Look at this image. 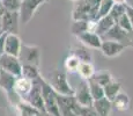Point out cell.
I'll use <instances>...</instances> for the list:
<instances>
[{
    "label": "cell",
    "mask_w": 133,
    "mask_h": 116,
    "mask_svg": "<svg viewBox=\"0 0 133 116\" xmlns=\"http://www.w3.org/2000/svg\"><path fill=\"white\" fill-rule=\"evenodd\" d=\"M46 81L55 92L64 95H74V88L67 80L66 72L60 70H53L49 74V79H46Z\"/></svg>",
    "instance_id": "6da1fadb"
},
{
    "label": "cell",
    "mask_w": 133,
    "mask_h": 116,
    "mask_svg": "<svg viewBox=\"0 0 133 116\" xmlns=\"http://www.w3.org/2000/svg\"><path fill=\"white\" fill-rule=\"evenodd\" d=\"M41 86H42V97H43V103H44V110L45 113L52 115V116H60L59 108L57 105V100H56L55 91L52 87L49 85L46 79L39 77Z\"/></svg>",
    "instance_id": "7a4b0ae2"
},
{
    "label": "cell",
    "mask_w": 133,
    "mask_h": 116,
    "mask_svg": "<svg viewBox=\"0 0 133 116\" xmlns=\"http://www.w3.org/2000/svg\"><path fill=\"white\" fill-rule=\"evenodd\" d=\"M60 116H78L80 105L76 102L74 95H64L55 92Z\"/></svg>",
    "instance_id": "3957f363"
},
{
    "label": "cell",
    "mask_w": 133,
    "mask_h": 116,
    "mask_svg": "<svg viewBox=\"0 0 133 116\" xmlns=\"http://www.w3.org/2000/svg\"><path fill=\"white\" fill-rule=\"evenodd\" d=\"M48 1L49 0H22L21 7H20L19 11L20 22L23 23V25H28L34 17L37 9Z\"/></svg>",
    "instance_id": "277c9868"
},
{
    "label": "cell",
    "mask_w": 133,
    "mask_h": 116,
    "mask_svg": "<svg viewBox=\"0 0 133 116\" xmlns=\"http://www.w3.org/2000/svg\"><path fill=\"white\" fill-rule=\"evenodd\" d=\"M19 59L21 64H31V65L38 66L41 64V48L37 45L23 44L21 45V50L19 53Z\"/></svg>",
    "instance_id": "5b68a950"
},
{
    "label": "cell",
    "mask_w": 133,
    "mask_h": 116,
    "mask_svg": "<svg viewBox=\"0 0 133 116\" xmlns=\"http://www.w3.org/2000/svg\"><path fill=\"white\" fill-rule=\"evenodd\" d=\"M1 30L7 34H17L20 27V15L19 12H7L0 17Z\"/></svg>",
    "instance_id": "8992f818"
},
{
    "label": "cell",
    "mask_w": 133,
    "mask_h": 116,
    "mask_svg": "<svg viewBox=\"0 0 133 116\" xmlns=\"http://www.w3.org/2000/svg\"><path fill=\"white\" fill-rule=\"evenodd\" d=\"M41 77V76H39ZM39 77L35 80H32V87L29 91L27 95L22 100L29 102L30 105H32L34 107H36L37 109H39L41 112H44V103H43V97H42V86H41Z\"/></svg>",
    "instance_id": "52a82bcc"
},
{
    "label": "cell",
    "mask_w": 133,
    "mask_h": 116,
    "mask_svg": "<svg viewBox=\"0 0 133 116\" xmlns=\"http://www.w3.org/2000/svg\"><path fill=\"white\" fill-rule=\"evenodd\" d=\"M0 69L15 77H20L21 76L22 64L20 62L19 57L8 55V53H4L0 57Z\"/></svg>",
    "instance_id": "ba28073f"
},
{
    "label": "cell",
    "mask_w": 133,
    "mask_h": 116,
    "mask_svg": "<svg viewBox=\"0 0 133 116\" xmlns=\"http://www.w3.org/2000/svg\"><path fill=\"white\" fill-rule=\"evenodd\" d=\"M96 17V11L86 1V0H80L76 1V5L74 6L72 12V19L73 21L76 20H89Z\"/></svg>",
    "instance_id": "9c48e42d"
},
{
    "label": "cell",
    "mask_w": 133,
    "mask_h": 116,
    "mask_svg": "<svg viewBox=\"0 0 133 116\" xmlns=\"http://www.w3.org/2000/svg\"><path fill=\"white\" fill-rule=\"evenodd\" d=\"M102 40H110V41H116L125 46H130V40H129V32L124 30L123 28L119 27L117 23H115L111 28L105 33L103 36H101Z\"/></svg>",
    "instance_id": "30bf717a"
},
{
    "label": "cell",
    "mask_w": 133,
    "mask_h": 116,
    "mask_svg": "<svg viewBox=\"0 0 133 116\" xmlns=\"http://www.w3.org/2000/svg\"><path fill=\"white\" fill-rule=\"evenodd\" d=\"M74 97H75L76 102L80 106H86V107H90L93 105V97L89 92L88 81L86 79H82V81L78 85L76 89H74Z\"/></svg>",
    "instance_id": "8fae6325"
},
{
    "label": "cell",
    "mask_w": 133,
    "mask_h": 116,
    "mask_svg": "<svg viewBox=\"0 0 133 116\" xmlns=\"http://www.w3.org/2000/svg\"><path fill=\"white\" fill-rule=\"evenodd\" d=\"M125 46L124 44L119 42H116V41H110V40H102V44L99 50L102 51L103 56L109 58H114L116 56L121 55L123 51L125 50Z\"/></svg>",
    "instance_id": "7c38bea8"
},
{
    "label": "cell",
    "mask_w": 133,
    "mask_h": 116,
    "mask_svg": "<svg viewBox=\"0 0 133 116\" xmlns=\"http://www.w3.org/2000/svg\"><path fill=\"white\" fill-rule=\"evenodd\" d=\"M21 38L17 34H6L5 37V53H8L12 56H19L21 50Z\"/></svg>",
    "instance_id": "4fadbf2b"
},
{
    "label": "cell",
    "mask_w": 133,
    "mask_h": 116,
    "mask_svg": "<svg viewBox=\"0 0 133 116\" xmlns=\"http://www.w3.org/2000/svg\"><path fill=\"white\" fill-rule=\"evenodd\" d=\"M76 38L80 41L81 44L87 46L88 49H99L102 44L101 36L93 32L82 33V34H80L79 36H76Z\"/></svg>",
    "instance_id": "5bb4252c"
},
{
    "label": "cell",
    "mask_w": 133,
    "mask_h": 116,
    "mask_svg": "<svg viewBox=\"0 0 133 116\" xmlns=\"http://www.w3.org/2000/svg\"><path fill=\"white\" fill-rule=\"evenodd\" d=\"M91 107L94 108L97 116H110L112 110V103L105 96L98 100H94Z\"/></svg>",
    "instance_id": "9a60e30c"
},
{
    "label": "cell",
    "mask_w": 133,
    "mask_h": 116,
    "mask_svg": "<svg viewBox=\"0 0 133 116\" xmlns=\"http://www.w3.org/2000/svg\"><path fill=\"white\" fill-rule=\"evenodd\" d=\"M31 87H32V80L20 76V77H17L16 80H15L14 91L21 99H23L25 95L29 93L30 89H31Z\"/></svg>",
    "instance_id": "2e32d148"
},
{
    "label": "cell",
    "mask_w": 133,
    "mask_h": 116,
    "mask_svg": "<svg viewBox=\"0 0 133 116\" xmlns=\"http://www.w3.org/2000/svg\"><path fill=\"white\" fill-rule=\"evenodd\" d=\"M16 113L20 116H36L38 113H41L39 109H37L36 107H34L32 105H30L29 102L24 101V100H20L16 105L14 106Z\"/></svg>",
    "instance_id": "e0dca14e"
},
{
    "label": "cell",
    "mask_w": 133,
    "mask_h": 116,
    "mask_svg": "<svg viewBox=\"0 0 133 116\" xmlns=\"http://www.w3.org/2000/svg\"><path fill=\"white\" fill-rule=\"evenodd\" d=\"M115 23H116V22H115V20L112 19L109 14L105 15V16L99 17V19L97 20V22H96L95 33L97 35H99V36H103L110 29V28L115 25Z\"/></svg>",
    "instance_id": "ac0fdd59"
},
{
    "label": "cell",
    "mask_w": 133,
    "mask_h": 116,
    "mask_svg": "<svg viewBox=\"0 0 133 116\" xmlns=\"http://www.w3.org/2000/svg\"><path fill=\"white\" fill-rule=\"evenodd\" d=\"M112 103V107H115L117 110H127L130 108V103H131V101H130V97L129 95L126 94V93H123V92H119L118 94L115 96V99L111 101Z\"/></svg>",
    "instance_id": "d6986e66"
},
{
    "label": "cell",
    "mask_w": 133,
    "mask_h": 116,
    "mask_svg": "<svg viewBox=\"0 0 133 116\" xmlns=\"http://www.w3.org/2000/svg\"><path fill=\"white\" fill-rule=\"evenodd\" d=\"M72 53L74 56H76L81 62H89V63H91V60H93V56H91L90 50L82 44L73 45L72 46Z\"/></svg>",
    "instance_id": "ffe728a7"
},
{
    "label": "cell",
    "mask_w": 133,
    "mask_h": 116,
    "mask_svg": "<svg viewBox=\"0 0 133 116\" xmlns=\"http://www.w3.org/2000/svg\"><path fill=\"white\" fill-rule=\"evenodd\" d=\"M121 88H122L121 82L115 81V80L110 81L109 84H107L105 86H103L104 96H105L108 100H110V101H112V100L115 99V96L121 92Z\"/></svg>",
    "instance_id": "44dd1931"
},
{
    "label": "cell",
    "mask_w": 133,
    "mask_h": 116,
    "mask_svg": "<svg viewBox=\"0 0 133 116\" xmlns=\"http://www.w3.org/2000/svg\"><path fill=\"white\" fill-rule=\"evenodd\" d=\"M21 76L27 79H30V80H35L41 76L39 68L31 65V64H22Z\"/></svg>",
    "instance_id": "7402d4cb"
},
{
    "label": "cell",
    "mask_w": 133,
    "mask_h": 116,
    "mask_svg": "<svg viewBox=\"0 0 133 116\" xmlns=\"http://www.w3.org/2000/svg\"><path fill=\"white\" fill-rule=\"evenodd\" d=\"M76 72L79 73V76L82 79H89L94 76L95 73V69H94V65L89 62H81L79 64V68L76 70Z\"/></svg>",
    "instance_id": "603a6c76"
},
{
    "label": "cell",
    "mask_w": 133,
    "mask_h": 116,
    "mask_svg": "<svg viewBox=\"0 0 133 116\" xmlns=\"http://www.w3.org/2000/svg\"><path fill=\"white\" fill-rule=\"evenodd\" d=\"M87 81H88L89 92H90V95H91V97H93V100H98V99H101V97L104 96L103 87H102L101 85L97 84L93 78L87 79Z\"/></svg>",
    "instance_id": "cb8c5ba5"
},
{
    "label": "cell",
    "mask_w": 133,
    "mask_h": 116,
    "mask_svg": "<svg viewBox=\"0 0 133 116\" xmlns=\"http://www.w3.org/2000/svg\"><path fill=\"white\" fill-rule=\"evenodd\" d=\"M88 32V20H76V21H73L72 27H71V33L72 35L79 36L82 33Z\"/></svg>",
    "instance_id": "d4e9b609"
},
{
    "label": "cell",
    "mask_w": 133,
    "mask_h": 116,
    "mask_svg": "<svg viewBox=\"0 0 133 116\" xmlns=\"http://www.w3.org/2000/svg\"><path fill=\"white\" fill-rule=\"evenodd\" d=\"M112 5H114L112 0H101L98 7H97V13H96L95 20H98L99 17L108 15L110 9H111V7H112Z\"/></svg>",
    "instance_id": "484cf974"
},
{
    "label": "cell",
    "mask_w": 133,
    "mask_h": 116,
    "mask_svg": "<svg viewBox=\"0 0 133 116\" xmlns=\"http://www.w3.org/2000/svg\"><path fill=\"white\" fill-rule=\"evenodd\" d=\"M91 78L95 80L98 85H101L102 87L103 86H105L107 84H109L110 81H112L114 79H112V76H111V73L108 71H102V72H95L94 73V76L91 77Z\"/></svg>",
    "instance_id": "4316f807"
},
{
    "label": "cell",
    "mask_w": 133,
    "mask_h": 116,
    "mask_svg": "<svg viewBox=\"0 0 133 116\" xmlns=\"http://www.w3.org/2000/svg\"><path fill=\"white\" fill-rule=\"evenodd\" d=\"M81 63V60L79 59L76 56H74L73 53H71L67 58L65 59V70L70 73H73V72H76V70L79 68V64Z\"/></svg>",
    "instance_id": "83f0119b"
},
{
    "label": "cell",
    "mask_w": 133,
    "mask_h": 116,
    "mask_svg": "<svg viewBox=\"0 0 133 116\" xmlns=\"http://www.w3.org/2000/svg\"><path fill=\"white\" fill-rule=\"evenodd\" d=\"M125 14V4H114L109 12V15L115 20V22Z\"/></svg>",
    "instance_id": "f1b7e54d"
},
{
    "label": "cell",
    "mask_w": 133,
    "mask_h": 116,
    "mask_svg": "<svg viewBox=\"0 0 133 116\" xmlns=\"http://www.w3.org/2000/svg\"><path fill=\"white\" fill-rule=\"evenodd\" d=\"M1 2L7 12H19L21 7V0H1Z\"/></svg>",
    "instance_id": "f546056e"
},
{
    "label": "cell",
    "mask_w": 133,
    "mask_h": 116,
    "mask_svg": "<svg viewBox=\"0 0 133 116\" xmlns=\"http://www.w3.org/2000/svg\"><path fill=\"white\" fill-rule=\"evenodd\" d=\"M116 23H117V25H118L121 28H123L124 30H126V32H129V33H131L132 30H133L131 23H130V20H129V17H127L126 14L122 15V16L116 21Z\"/></svg>",
    "instance_id": "4dcf8cb0"
},
{
    "label": "cell",
    "mask_w": 133,
    "mask_h": 116,
    "mask_svg": "<svg viewBox=\"0 0 133 116\" xmlns=\"http://www.w3.org/2000/svg\"><path fill=\"white\" fill-rule=\"evenodd\" d=\"M78 116H97L94 108L91 107H86V106H80L78 110Z\"/></svg>",
    "instance_id": "1f68e13d"
},
{
    "label": "cell",
    "mask_w": 133,
    "mask_h": 116,
    "mask_svg": "<svg viewBox=\"0 0 133 116\" xmlns=\"http://www.w3.org/2000/svg\"><path fill=\"white\" fill-rule=\"evenodd\" d=\"M125 14L129 17L130 23H131L132 29H133V6H131L129 4H125Z\"/></svg>",
    "instance_id": "d6a6232c"
},
{
    "label": "cell",
    "mask_w": 133,
    "mask_h": 116,
    "mask_svg": "<svg viewBox=\"0 0 133 116\" xmlns=\"http://www.w3.org/2000/svg\"><path fill=\"white\" fill-rule=\"evenodd\" d=\"M7 33L2 32V34L0 35V57L5 53V37H6Z\"/></svg>",
    "instance_id": "836d02e7"
},
{
    "label": "cell",
    "mask_w": 133,
    "mask_h": 116,
    "mask_svg": "<svg viewBox=\"0 0 133 116\" xmlns=\"http://www.w3.org/2000/svg\"><path fill=\"white\" fill-rule=\"evenodd\" d=\"M129 40H130V46H133V30L129 33Z\"/></svg>",
    "instance_id": "e575fe53"
},
{
    "label": "cell",
    "mask_w": 133,
    "mask_h": 116,
    "mask_svg": "<svg viewBox=\"0 0 133 116\" xmlns=\"http://www.w3.org/2000/svg\"><path fill=\"white\" fill-rule=\"evenodd\" d=\"M5 13V8H4V6H2V2H1V0H0V17L2 16V14Z\"/></svg>",
    "instance_id": "d590c367"
},
{
    "label": "cell",
    "mask_w": 133,
    "mask_h": 116,
    "mask_svg": "<svg viewBox=\"0 0 133 116\" xmlns=\"http://www.w3.org/2000/svg\"><path fill=\"white\" fill-rule=\"evenodd\" d=\"M114 4H126V0H112Z\"/></svg>",
    "instance_id": "8d00e7d4"
},
{
    "label": "cell",
    "mask_w": 133,
    "mask_h": 116,
    "mask_svg": "<svg viewBox=\"0 0 133 116\" xmlns=\"http://www.w3.org/2000/svg\"><path fill=\"white\" fill-rule=\"evenodd\" d=\"M44 115H45V113H44V112H41V113H38L36 116H44Z\"/></svg>",
    "instance_id": "74e56055"
},
{
    "label": "cell",
    "mask_w": 133,
    "mask_h": 116,
    "mask_svg": "<svg viewBox=\"0 0 133 116\" xmlns=\"http://www.w3.org/2000/svg\"><path fill=\"white\" fill-rule=\"evenodd\" d=\"M7 116H20V115L17 114V113H14V114H8Z\"/></svg>",
    "instance_id": "f35d334b"
},
{
    "label": "cell",
    "mask_w": 133,
    "mask_h": 116,
    "mask_svg": "<svg viewBox=\"0 0 133 116\" xmlns=\"http://www.w3.org/2000/svg\"><path fill=\"white\" fill-rule=\"evenodd\" d=\"M44 116H52V115H50V114H48V113H45V115Z\"/></svg>",
    "instance_id": "ab89813d"
},
{
    "label": "cell",
    "mask_w": 133,
    "mask_h": 116,
    "mask_svg": "<svg viewBox=\"0 0 133 116\" xmlns=\"http://www.w3.org/2000/svg\"><path fill=\"white\" fill-rule=\"evenodd\" d=\"M72 1H74V2H76V1H80V0H72Z\"/></svg>",
    "instance_id": "60d3db41"
},
{
    "label": "cell",
    "mask_w": 133,
    "mask_h": 116,
    "mask_svg": "<svg viewBox=\"0 0 133 116\" xmlns=\"http://www.w3.org/2000/svg\"><path fill=\"white\" fill-rule=\"evenodd\" d=\"M2 34V30H0V35H1Z\"/></svg>",
    "instance_id": "b9f144b4"
},
{
    "label": "cell",
    "mask_w": 133,
    "mask_h": 116,
    "mask_svg": "<svg viewBox=\"0 0 133 116\" xmlns=\"http://www.w3.org/2000/svg\"><path fill=\"white\" fill-rule=\"evenodd\" d=\"M0 30H1V25H0Z\"/></svg>",
    "instance_id": "7bdbcfd3"
},
{
    "label": "cell",
    "mask_w": 133,
    "mask_h": 116,
    "mask_svg": "<svg viewBox=\"0 0 133 116\" xmlns=\"http://www.w3.org/2000/svg\"><path fill=\"white\" fill-rule=\"evenodd\" d=\"M21 1H22V0H21Z\"/></svg>",
    "instance_id": "ee69618b"
}]
</instances>
